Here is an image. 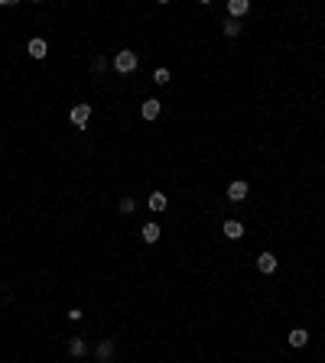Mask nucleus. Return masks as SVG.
I'll list each match as a JSON object with an SVG mask.
<instances>
[{
	"instance_id": "1",
	"label": "nucleus",
	"mask_w": 325,
	"mask_h": 363,
	"mask_svg": "<svg viewBox=\"0 0 325 363\" xmlns=\"http://www.w3.org/2000/svg\"><path fill=\"white\" fill-rule=\"evenodd\" d=\"M114 72H120V75H130V72H137V52H130V49H120L117 55H114Z\"/></svg>"
},
{
	"instance_id": "13",
	"label": "nucleus",
	"mask_w": 325,
	"mask_h": 363,
	"mask_svg": "<svg viewBox=\"0 0 325 363\" xmlns=\"http://www.w3.org/2000/svg\"><path fill=\"white\" fill-rule=\"evenodd\" d=\"M94 353H98V360H108L114 353V341H101L98 347H94Z\"/></svg>"
},
{
	"instance_id": "3",
	"label": "nucleus",
	"mask_w": 325,
	"mask_h": 363,
	"mask_svg": "<svg viewBox=\"0 0 325 363\" xmlns=\"http://www.w3.org/2000/svg\"><path fill=\"white\" fill-rule=\"evenodd\" d=\"M247 191H251V185L241 182V179L228 185V198H231V201H244V198H247Z\"/></svg>"
},
{
	"instance_id": "17",
	"label": "nucleus",
	"mask_w": 325,
	"mask_h": 363,
	"mask_svg": "<svg viewBox=\"0 0 325 363\" xmlns=\"http://www.w3.org/2000/svg\"><path fill=\"white\" fill-rule=\"evenodd\" d=\"M91 68H94V72L101 75V72H108V68H111V62L104 59V55H98V59H94V65H91Z\"/></svg>"
},
{
	"instance_id": "16",
	"label": "nucleus",
	"mask_w": 325,
	"mask_h": 363,
	"mask_svg": "<svg viewBox=\"0 0 325 363\" xmlns=\"http://www.w3.org/2000/svg\"><path fill=\"white\" fill-rule=\"evenodd\" d=\"M169 78H172V75H169V68H156V72H153V81H156V85H166Z\"/></svg>"
},
{
	"instance_id": "11",
	"label": "nucleus",
	"mask_w": 325,
	"mask_h": 363,
	"mask_svg": "<svg viewBox=\"0 0 325 363\" xmlns=\"http://www.w3.org/2000/svg\"><path fill=\"white\" fill-rule=\"evenodd\" d=\"M140 234H143V240H146V243H156L163 230H160V224H153V220H150V224H143V230H140Z\"/></svg>"
},
{
	"instance_id": "8",
	"label": "nucleus",
	"mask_w": 325,
	"mask_h": 363,
	"mask_svg": "<svg viewBox=\"0 0 325 363\" xmlns=\"http://www.w3.org/2000/svg\"><path fill=\"white\" fill-rule=\"evenodd\" d=\"M224 237H228V240H241V237H244V224H241V220H224Z\"/></svg>"
},
{
	"instance_id": "12",
	"label": "nucleus",
	"mask_w": 325,
	"mask_h": 363,
	"mask_svg": "<svg viewBox=\"0 0 325 363\" xmlns=\"http://www.w3.org/2000/svg\"><path fill=\"white\" fill-rule=\"evenodd\" d=\"M166 205H169V201H166L163 191H153L150 194V211H166Z\"/></svg>"
},
{
	"instance_id": "10",
	"label": "nucleus",
	"mask_w": 325,
	"mask_h": 363,
	"mask_svg": "<svg viewBox=\"0 0 325 363\" xmlns=\"http://www.w3.org/2000/svg\"><path fill=\"white\" fill-rule=\"evenodd\" d=\"M68 353H72V357H85V353H88L85 338H68Z\"/></svg>"
},
{
	"instance_id": "7",
	"label": "nucleus",
	"mask_w": 325,
	"mask_h": 363,
	"mask_svg": "<svg viewBox=\"0 0 325 363\" xmlns=\"http://www.w3.org/2000/svg\"><path fill=\"white\" fill-rule=\"evenodd\" d=\"M286 341H289V347H306V344H309V331H306V327H293Z\"/></svg>"
},
{
	"instance_id": "9",
	"label": "nucleus",
	"mask_w": 325,
	"mask_h": 363,
	"mask_svg": "<svg viewBox=\"0 0 325 363\" xmlns=\"http://www.w3.org/2000/svg\"><path fill=\"white\" fill-rule=\"evenodd\" d=\"M160 101H156V97H150V101H143V110H140V114H143V120H156V117H160Z\"/></svg>"
},
{
	"instance_id": "6",
	"label": "nucleus",
	"mask_w": 325,
	"mask_h": 363,
	"mask_svg": "<svg viewBox=\"0 0 325 363\" xmlns=\"http://www.w3.org/2000/svg\"><path fill=\"white\" fill-rule=\"evenodd\" d=\"M247 10H251V0H231V4H228V16H231V20H241Z\"/></svg>"
},
{
	"instance_id": "5",
	"label": "nucleus",
	"mask_w": 325,
	"mask_h": 363,
	"mask_svg": "<svg viewBox=\"0 0 325 363\" xmlns=\"http://www.w3.org/2000/svg\"><path fill=\"white\" fill-rule=\"evenodd\" d=\"M257 269L263 272V276L277 272V256H273V253H260V256H257Z\"/></svg>"
},
{
	"instance_id": "15",
	"label": "nucleus",
	"mask_w": 325,
	"mask_h": 363,
	"mask_svg": "<svg viewBox=\"0 0 325 363\" xmlns=\"http://www.w3.org/2000/svg\"><path fill=\"white\" fill-rule=\"evenodd\" d=\"M134 211H137V201L130 198V194H127V198H120V214H134Z\"/></svg>"
},
{
	"instance_id": "4",
	"label": "nucleus",
	"mask_w": 325,
	"mask_h": 363,
	"mask_svg": "<svg viewBox=\"0 0 325 363\" xmlns=\"http://www.w3.org/2000/svg\"><path fill=\"white\" fill-rule=\"evenodd\" d=\"M26 52H30L33 59H46V52H49V46H46V39H39V36H33L30 42H26Z\"/></svg>"
},
{
	"instance_id": "14",
	"label": "nucleus",
	"mask_w": 325,
	"mask_h": 363,
	"mask_svg": "<svg viewBox=\"0 0 325 363\" xmlns=\"http://www.w3.org/2000/svg\"><path fill=\"white\" fill-rule=\"evenodd\" d=\"M224 36H241V20H231V16H228V20H224Z\"/></svg>"
},
{
	"instance_id": "2",
	"label": "nucleus",
	"mask_w": 325,
	"mask_h": 363,
	"mask_svg": "<svg viewBox=\"0 0 325 363\" xmlns=\"http://www.w3.org/2000/svg\"><path fill=\"white\" fill-rule=\"evenodd\" d=\"M88 120H91V104H75L72 107V123L75 127H85Z\"/></svg>"
}]
</instances>
